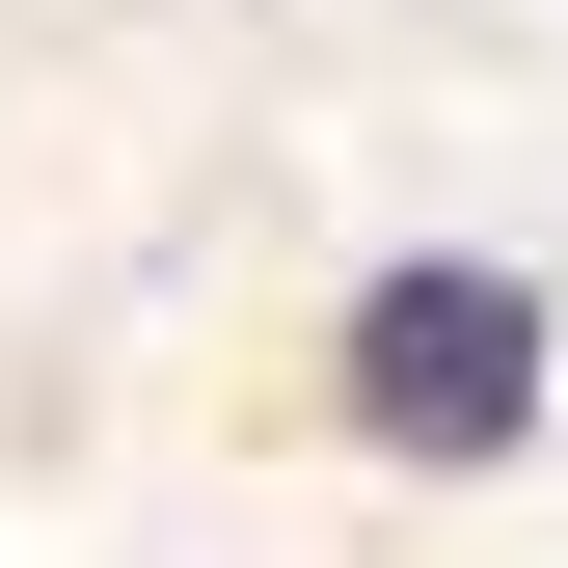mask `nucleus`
<instances>
[{
  "mask_svg": "<svg viewBox=\"0 0 568 568\" xmlns=\"http://www.w3.org/2000/svg\"><path fill=\"white\" fill-rule=\"evenodd\" d=\"M325 406L379 460H515L541 434V271H487V244H406L379 298L325 325Z\"/></svg>",
  "mask_w": 568,
  "mask_h": 568,
  "instance_id": "obj_1",
  "label": "nucleus"
}]
</instances>
